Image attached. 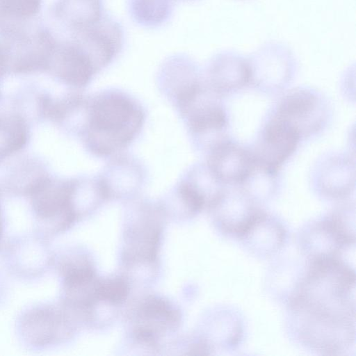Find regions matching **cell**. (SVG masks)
Here are the masks:
<instances>
[{"mask_svg":"<svg viewBox=\"0 0 356 356\" xmlns=\"http://www.w3.org/2000/svg\"><path fill=\"white\" fill-rule=\"evenodd\" d=\"M355 278L338 268L307 271L288 300L297 339L323 354L348 350L355 339Z\"/></svg>","mask_w":356,"mask_h":356,"instance_id":"cell-1","label":"cell"},{"mask_svg":"<svg viewBox=\"0 0 356 356\" xmlns=\"http://www.w3.org/2000/svg\"><path fill=\"white\" fill-rule=\"evenodd\" d=\"M145 121L140 102L125 92L109 89L84 98L74 133L97 157H108L127 147Z\"/></svg>","mask_w":356,"mask_h":356,"instance_id":"cell-2","label":"cell"},{"mask_svg":"<svg viewBox=\"0 0 356 356\" xmlns=\"http://www.w3.org/2000/svg\"><path fill=\"white\" fill-rule=\"evenodd\" d=\"M81 177L60 178L46 174L27 197L33 230L51 238L68 229L76 221L81 200Z\"/></svg>","mask_w":356,"mask_h":356,"instance_id":"cell-3","label":"cell"},{"mask_svg":"<svg viewBox=\"0 0 356 356\" xmlns=\"http://www.w3.org/2000/svg\"><path fill=\"white\" fill-rule=\"evenodd\" d=\"M70 315L61 303L44 301L24 307L15 321V333L23 348L33 353L54 349L73 337Z\"/></svg>","mask_w":356,"mask_h":356,"instance_id":"cell-4","label":"cell"},{"mask_svg":"<svg viewBox=\"0 0 356 356\" xmlns=\"http://www.w3.org/2000/svg\"><path fill=\"white\" fill-rule=\"evenodd\" d=\"M222 97L201 83L175 107L184 120L195 147L207 154L230 137L229 117Z\"/></svg>","mask_w":356,"mask_h":356,"instance_id":"cell-5","label":"cell"},{"mask_svg":"<svg viewBox=\"0 0 356 356\" xmlns=\"http://www.w3.org/2000/svg\"><path fill=\"white\" fill-rule=\"evenodd\" d=\"M283 92L268 113L289 125L301 141L316 138L326 130L332 120V108L324 94L309 86Z\"/></svg>","mask_w":356,"mask_h":356,"instance_id":"cell-6","label":"cell"},{"mask_svg":"<svg viewBox=\"0 0 356 356\" xmlns=\"http://www.w3.org/2000/svg\"><path fill=\"white\" fill-rule=\"evenodd\" d=\"M56 42L51 30L40 19L0 35L8 74L47 73Z\"/></svg>","mask_w":356,"mask_h":356,"instance_id":"cell-7","label":"cell"},{"mask_svg":"<svg viewBox=\"0 0 356 356\" xmlns=\"http://www.w3.org/2000/svg\"><path fill=\"white\" fill-rule=\"evenodd\" d=\"M54 255L50 239L35 230L6 238L0 250L5 271L25 283L44 277L53 268Z\"/></svg>","mask_w":356,"mask_h":356,"instance_id":"cell-8","label":"cell"},{"mask_svg":"<svg viewBox=\"0 0 356 356\" xmlns=\"http://www.w3.org/2000/svg\"><path fill=\"white\" fill-rule=\"evenodd\" d=\"M250 86L266 95L282 93L291 83L296 70L291 52L278 44H268L248 58Z\"/></svg>","mask_w":356,"mask_h":356,"instance_id":"cell-9","label":"cell"},{"mask_svg":"<svg viewBox=\"0 0 356 356\" xmlns=\"http://www.w3.org/2000/svg\"><path fill=\"white\" fill-rule=\"evenodd\" d=\"M313 191L327 200H345L355 191L354 156L341 152L322 155L314 163L309 173Z\"/></svg>","mask_w":356,"mask_h":356,"instance_id":"cell-10","label":"cell"},{"mask_svg":"<svg viewBox=\"0 0 356 356\" xmlns=\"http://www.w3.org/2000/svg\"><path fill=\"white\" fill-rule=\"evenodd\" d=\"M300 142V136L289 125L267 113L250 148L257 164L280 172Z\"/></svg>","mask_w":356,"mask_h":356,"instance_id":"cell-11","label":"cell"},{"mask_svg":"<svg viewBox=\"0 0 356 356\" xmlns=\"http://www.w3.org/2000/svg\"><path fill=\"white\" fill-rule=\"evenodd\" d=\"M99 72L121 51L124 40L123 28L108 15L97 22L71 35Z\"/></svg>","mask_w":356,"mask_h":356,"instance_id":"cell-12","label":"cell"},{"mask_svg":"<svg viewBox=\"0 0 356 356\" xmlns=\"http://www.w3.org/2000/svg\"><path fill=\"white\" fill-rule=\"evenodd\" d=\"M47 73L56 81L79 91L99 72L77 42L70 38L57 40Z\"/></svg>","mask_w":356,"mask_h":356,"instance_id":"cell-13","label":"cell"},{"mask_svg":"<svg viewBox=\"0 0 356 356\" xmlns=\"http://www.w3.org/2000/svg\"><path fill=\"white\" fill-rule=\"evenodd\" d=\"M209 209L222 232L238 238L263 211L238 186H227Z\"/></svg>","mask_w":356,"mask_h":356,"instance_id":"cell-14","label":"cell"},{"mask_svg":"<svg viewBox=\"0 0 356 356\" xmlns=\"http://www.w3.org/2000/svg\"><path fill=\"white\" fill-rule=\"evenodd\" d=\"M202 79L204 84L221 97L238 93L250 86L248 60L231 51L219 53L207 63Z\"/></svg>","mask_w":356,"mask_h":356,"instance_id":"cell-15","label":"cell"},{"mask_svg":"<svg viewBox=\"0 0 356 356\" xmlns=\"http://www.w3.org/2000/svg\"><path fill=\"white\" fill-rule=\"evenodd\" d=\"M207 154V164L226 186H239L254 164L250 147L231 137L220 143Z\"/></svg>","mask_w":356,"mask_h":356,"instance_id":"cell-16","label":"cell"},{"mask_svg":"<svg viewBox=\"0 0 356 356\" xmlns=\"http://www.w3.org/2000/svg\"><path fill=\"white\" fill-rule=\"evenodd\" d=\"M299 240L300 249L309 261L340 257L345 248L352 246L343 243L327 216L307 225Z\"/></svg>","mask_w":356,"mask_h":356,"instance_id":"cell-17","label":"cell"},{"mask_svg":"<svg viewBox=\"0 0 356 356\" xmlns=\"http://www.w3.org/2000/svg\"><path fill=\"white\" fill-rule=\"evenodd\" d=\"M286 232L277 218L262 211L239 238L251 252L259 257L271 256L284 243Z\"/></svg>","mask_w":356,"mask_h":356,"instance_id":"cell-18","label":"cell"},{"mask_svg":"<svg viewBox=\"0 0 356 356\" xmlns=\"http://www.w3.org/2000/svg\"><path fill=\"white\" fill-rule=\"evenodd\" d=\"M48 172L47 164L39 157L26 155L19 158L0 182L3 196L27 198L40 179Z\"/></svg>","mask_w":356,"mask_h":356,"instance_id":"cell-19","label":"cell"},{"mask_svg":"<svg viewBox=\"0 0 356 356\" xmlns=\"http://www.w3.org/2000/svg\"><path fill=\"white\" fill-rule=\"evenodd\" d=\"M51 14L72 35L99 21L104 12L102 0H56Z\"/></svg>","mask_w":356,"mask_h":356,"instance_id":"cell-20","label":"cell"},{"mask_svg":"<svg viewBox=\"0 0 356 356\" xmlns=\"http://www.w3.org/2000/svg\"><path fill=\"white\" fill-rule=\"evenodd\" d=\"M29 120L15 108L0 111V165L24 150L30 142Z\"/></svg>","mask_w":356,"mask_h":356,"instance_id":"cell-21","label":"cell"},{"mask_svg":"<svg viewBox=\"0 0 356 356\" xmlns=\"http://www.w3.org/2000/svg\"><path fill=\"white\" fill-rule=\"evenodd\" d=\"M43 0H0V35L38 19Z\"/></svg>","mask_w":356,"mask_h":356,"instance_id":"cell-22","label":"cell"},{"mask_svg":"<svg viewBox=\"0 0 356 356\" xmlns=\"http://www.w3.org/2000/svg\"><path fill=\"white\" fill-rule=\"evenodd\" d=\"M281 179L279 172L254 164L239 186L257 204L273 199L279 192Z\"/></svg>","mask_w":356,"mask_h":356,"instance_id":"cell-23","label":"cell"},{"mask_svg":"<svg viewBox=\"0 0 356 356\" xmlns=\"http://www.w3.org/2000/svg\"><path fill=\"white\" fill-rule=\"evenodd\" d=\"M173 0H128L131 19L146 28L158 27L168 21L172 12Z\"/></svg>","mask_w":356,"mask_h":356,"instance_id":"cell-24","label":"cell"},{"mask_svg":"<svg viewBox=\"0 0 356 356\" xmlns=\"http://www.w3.org/2000/svg\"><path fill=\"white\" fill-rule=\"evenodd\" d=\"M330 223L343 243L355 244V207L354 202H346L327 214Z\"/></svg>","mask_w":356,"mask_h":356,"instance_id":"cell-25","label":"cell"},{"mask_svg":"<svg viewBox=\"0 0 356 356\" xmlns=\"http://www.w3.org/2000/svg\"><path fill=\"white\" fill-rule=\"evenodd\" d=\"M127 293V285L120 279H112L98 284L96 291L97 298L113 303L121 302Z\"/></svg>","mask_w":356,"mask_h":356,"instance_id":"cell-26","label":"cell"},{"mask_svg":"<svg viewBox=\"0 0 356 356\" xmlns=\"http://www.w3.org/2000/svg\"><path fill=\"white\" fill-rule=\"evenodd\" d=\"M9 297V286L3 273L0 270V308L4 306Z\"/></svg>","mask_w":356,"mask_h":356,"instance_id":"cell-27","label":"cell"},{"mask_svg":"<svg viewBox=\"0 0 356 356\" xmlns=\"http://www.w3.org/2000/svg\"><path fill=\"white\" fill-rule=\"evenodd\" d=\"M3 196L0 189V250L6 239L5 234L6 228V216L3 205Z\"/></svg>","mask_w":356,"mask_h":356,"instance_id":"cell-28","label":"cell"},{"mask_svg":"<svg viewBox=\"0 0 356 356\" xmlns=\"http://www.w3.org/2000/svg\"><path fill=\"white\" fill-rule=\"evenodd\" d=\"M7 74H8V71H7L6 61V58L4 56L3 51L0 45V104H1V103H2L3 99V92H2L3 81L4 77Z\"/></svg>","mask_w":356,"mask_h":356,"instance_id":"cell-29","label":"cell"},{"mask_svg":"<svg viewBox=\"0 0 356 356\" xmlns=\"http://www.w3.org/2000/svg\"><path fill=\"white\" fill-rule=\"evenodd\" d=\"M185 1H186V0H185Z\"/></svg>","mask_w":356,"mask_h":356,"instance_id":"cell-30","label":"cell"}]
</instances>
